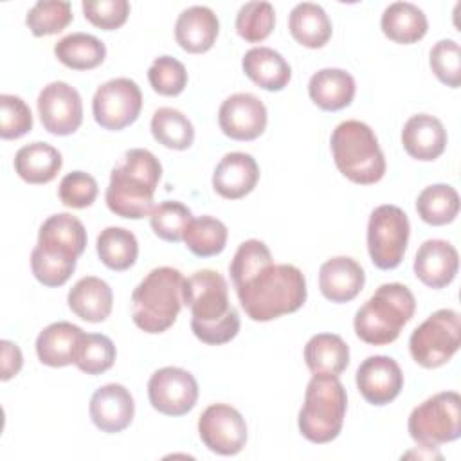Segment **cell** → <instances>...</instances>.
Segmentation results:
<instances>
[{"instance_id":"cell-41","label":"cell","mask_w":461,"mask_h":461,"mask_svg":"<svg viewBox=\"0 0 461 461\" xmlns=\"http://www.w3.org/2000/svg\"><path fill=\"white\" fill-rule=\"evenodd\" d=\"M148 81L160 95H178L187 85V70L176 58L160 56L155 58L148 68Z\"/></svg>"},{"instance_id":"cell-38","label":"cell","mask_w":461,"mask_h":461,"mask_svg":"<svg viewBox=\"0 0 461 461\" xmlns=\"http://www.w3.org/2000/svg\"><path fill=\"white\" fill-rule=\"evenodd\" d=\"M115 346L110 337L101 333H85L76 355V366L86 375H101L115 362Z\"/></svg>"},{"instance_id":"cell-8","label":"cell","mask_w":461,"mask_h":461,"mask_svg":"<svg viewBox=\"0 0 461 461\" xmlns=\"http://www.w3.org/2000/svg\"><path fill=\"white\" fill-rule=\"evenodd\" d=\"M348 396L339 376L313 375L299 411V432L312 443L333 441L344 425Z\"/></svg>"},{"instance_id":"cell-34","label":"cell","mask_w":461,"mask_h":461,"mask_svg":"<svg viewBox=\"0 0 461 461\" xmlns=\"http://www.w3.org/2000/svg\"><path fill=\"white\" fill-rule=\"evenodd\" d=\"M416 211L429 225H447L459 212V194L448 184H432L418 194Z\"/></svg>"},{"instance_id":"cell-30","label":"cell","mask_w":461,"mask_h":461,"mask_svg":"<svg viewBox=\"0 0 461 461\" xmlns=\"http://www.w3.org/2000/svg\"><path fill=\"white\" fill-rule=\"evenodd\" d=\"M380 27L389 40L409 45L427 34L429 22L418 5L411 2H393L384 9Z\"/></svg>"},{"instance_id":"cell-47","label":"cell","mask_w":461,"mask_h":461,"mask_svg":"<svg viewBox=\"0 0 461 461\" xmlns=\"http://www.w3.org/2000/svg\"><path fill=\"white\" fill-rule=\"evenodd\" d=\"M0 349H2V362H0V367H2V373H0V378L4 382L11 380L13 376H16L22 369V364H23V357H22V351L20 348L11 342V340H2L0 342Z\"/></svg>"},{"instance_id":"cell-36","label":"cell","mask_w":461,"mask_h":461,"mask_svg":"<svg viewBox=\"0 0 461 461\" xmlns=\"http://www.w3.org/2000/svg\"><path fill=\"white\" fill-rule=\"evenodd\" d=\"M227 236L229 232L221 220L212 216H200L189 221L182 240L194 256L211 258L225 249Z\"/></svg>"},{"instance_id":"cell-45","label":"cell","mask_w":461,"mask_h":461,"mask_svg":"<svg viewBox=\"0 0 461 461\" xmlns=\"http://www.w3.org/2000/svg\"><path fill=\"white\" fill-rule=\"evenodd\" d=\"M274 261L272 259V254L268 250V247L259 241V240H247L243 241L232 261H230V277H232V285H240L243 279H247L250 274H254L259 267H263L265 263H270Z\"/></svg>"},{"instance_id":"cell-24","label":"cell","mask_w":461,"mask_h":461,"mask_svg":"<svg viewBox=\"0 0 461 461\" xmlns=\"http://www.w3.org/2000/svg\"><path fill=\"white\" fill-rule=\"evenodd\" d=\"M83 330L72 322L58 321L43 328L36 339V355L49 367H65L76 362Z\"/></svg>"},{"instance_id":"cell-12","label":"cell","mask_w":461,"mask_h":461,"mask_svg":"<svg viewBox=\"0 0 461 461\" xmlns=\"http://www.w3.org/2000/svg\"><path fill=\"white\" fill-rule=\"evenodd\" d=\"M140 108V88L130 77H115L103 83L92 99V113L95 122L112 131H119L135 122Z\"/></svg>"},{"instance_id":"cell-16","label":"cell","mask_w":461,"mask_h":461,"mask_svg":"<svg viewBox=\"0 0 461 461\" xmlns=\"http://www.w3.org/2000/svg\"><path fill=\"white\" fill-rule=\"evenodd\" d=\"M267 108L259 97L238 92L227 97L218 112L221 131L234 140H254L267 128Z\"/></svg>"},{"instance_id":"cell-18","label":"cell","mask_w":461,"mask_h":461,"mask_svg":"<svg viewBox=\"0 0 461 461\" xmlns=\"http://www.w3.org/2000/svg\"><path fill=\"white\" fill-rule=\"evenodd\" d=\"M92 423L106 432L115 434L124 430L135 414V403L130 391L121 384H106L99 387L90 398Z\"/></svg>"},{"instance_id":"cell-5","label":"cell","mask_w":461,"mask_h":461,"mask_svg":"<svg viewBox=\"0 0 461 461\" xmlns=\"http://www.w3.org/2000/svg\"><path fill=\"white\" fill-rule=\"evenodd\" d=\"M416 299L402 283H385L357 310L355 333L371 346H385L398 339L402 328L412 319Z\"/></svg>"},{"instance_id":"cell-26","label":"cell","mask_w":461,"mask_h":461,"mask_svg":"<svg viewBox=\"0 0 461 461\" xmlns=\"http://www.w3.org/2000/svg\"><path fill=\"white\" fill-rule=\"evenodd\" d=\"M241 67L252 83L270 92L283 90L292 77L288 61L270 47H252L247 50Z\"/></svg>"},{"instance_id":"cell-35","label":"cell","mask_w":461,"mask_h":461,"mask_svg":"<svg viewBox=\"0 0 461 461\" xmlns=\"http://www.w3.org/2000/svg\"><path fill=\"white\" fill-rule=\"evenodd\" d=\"M153 139L169 149H187L194 140L191 121L176 108L162 106L151 117Z\"/></svg>"},{"instance_id":"cell-23","label":"cell","mask_w":461,"mask_h":461,"mask_svg":"<svg viewBox=\"0 0 461 461\" xmlns=\"http://www.w3.org/2000/svg\"><path fill=\"white\" fill-rule=\"evenodd\" d=\"M218 32V16L205 5H191L184 9L175 23L176 43L191 54L207 52L214 45Z\"/></svg>"},{"instance_id":"cell-28","label":"cell","mask_w":461,"mask_h":461,"mask_svg":"<svg viewBox=\"0 0 461 461\" xmlns=\"http://www.w3.org/2000/svg\"><path fill=\"white\" fill-rule=\"evenodd\" d=\"M63 166L61 153L47 142H31L14 155V171L27 184H47L56 178Z\"/></svg>"},{"instance_id":"cell-17","label":"cell","mask_w":461,"mask_h":461,"mask_svg":"<svg viewBox=\"0 0 461 461\" xmlns=\"http://www.w3.org/2000/svg\"><path fill=\"white\" fill-rule=\"evenodd\" d=\"M357 387L367 403L385 405L400 394L403 387V373L394 358L373 355L358 366Z\"/></svg>"},{"instance_id":"cell-44","label":"cell","mask_w":461,"mask_h":461,"mask_svg":"<svg viewBox=\"0 0 461 461\" xmlns=\"http://www.w3.org/2000/svg\"><path fill=\"white\" fill-rule=\"evenodd\" d=\"M97 182L85 171H70L59 182V200L70 209H85L97 198Z\"/></svg>"},{"instance_id":"cell-33","label":"cell","mask_w":461,"mask_h":461,"mask_svg":"<svg viewBox=\"0 0 461 461\" xmlns=\"http://www.w3.org/2000/svg\"><path fill=\"white\" fill-rule=\"evenodd\" d=\"M97 256L110 270H128L139 256V241L135 234L122 227H106L95 241Z\"/></svg>"},{"instance_id":"cell-6","label":"cell","mask_w":461,"mask_h":461,"mask_svg":"<svg viewBox=\"0 0 461 461\" xmlns=\"http://www.w3.org/2000/svg\"><path fill=\"white\" fill-rule=\"evenodd\" d=\"M184 276L173 267L153 268L131 294V319L146 333H162L176 321Z\"/></svg>"},{"instance_id":"cell-15","label":"cell","mask_w":461,"mask_h":461,"mask_svg":"<svg viewBox=\"0 0 461 461\" xmlns=\"http://www.w3.org/2000/svg\"><path fill=\"white\" fill-rule=\"evenodd\" d=\"M38 113L49 133L70 135L83 122L81 95L68 83L52 81L38 95Z\"/></svg>"},{"instance_id":"cell-20","label":"cell","mask_w":461,"mask_h":461,"mask_svg":"<svg viewBox=\"0 0 461 461\" xmlns=\"http://www.w3.org/2000/svg\"><path fill=\"white\" fill-rule=\"evenodd\" d=\"M259 180V166L252 155L232 151L223 155L212 173V189L227 200L249 194Z\"/></svg>"},{"instance_id":"cell-13","label":"cell","mask_w":461,"mask_h":461,"mask_svg":"<svg viewBox=\"0 0 461 461\" xmlns=\"http://www.w3.org/2000/svg\"><path fill=\"white\" fill-rule=\"evenodd\" d=\"M148 398L151 407L160 414L184 416L196 405L198 384L182 367H160L149 376Z\"/></svg>"},{"instance_id":"cell-9","label":"cell","mask_w":461,"mask_h":461,"mask_svg":"<svg viewBox=\"0 0 461 461\" xmlns=\"http://www.w3.org/2000/svg\"><path fill=\"white\" fill-rule=\"evenodd\" d=\"M409 436L421 448L454 441L461 436V396L456 391H443L412 409L407 421Z\"/></svg>"},{"instance_id":"cell-29","label":"cell","mask_w":461,"mask_h":461,"mask_svg":"<svg viewBox=\"0 0 461 461\" xmlns=\"http://www.w3.org/2000/svg\"><path fill=\"white\" fill-rule=\"evenodd\" d=\"M304 362L313 375L339 376L349 364V348L337 333H317L304 346Z\"/></svg>"},{"instance_id":"cell-43","label":"cell","mask_w":461,"mask_h":461,"mask_svg":"<svg viewBox=\"0 0 461 461\" xmlns=\"http://www.w3.org/2000/svg\"><path fill=\"white\" fill-rule=\"evenodd\" d=\"M429 63L443 85L450 88L461 85V49L454 40H439L434 43L429 54Z\"/></svg>"},{"instance_id":"cell-1","label":"cell","mask_w":461,"mask_h":461,"mask_svg":"<svg viewBox=\"0 0 461 461\" xmlns=\"http://www.w3.org/2000/svg\"><path fill=\"white\" fill-rule=\"evenodd\" d=\"M182 301L191 310V330L198 340L220 346L238 335L240 315L229 303V285L220 272L203 268L184 279Z\"/></svg>"},{"instance_id":"cell-19","label":"cell","mask_w":461,"mask_h":461,"mask_svg":"<svg viewBox=\"0 0 461 461\" xmlns=\"http://www.w3.org/2000/svg\"><path fill=\"white\" fill-rule=\"evenodd\" d=\"M414 274L429 288H445L459 268L456 247L445 240H427L420 245L414 258Z\"/></svg>"},{"instance_id":"cell-10","label":"cell","mask_w":461,"mask_h":461,"mask_svg":"<svg viewBox=\"0 0 461 461\" xmlns=\"http://www.w3.org/2000/svg\"><path fill=\"white\" fill-rule=\"evenodd\" d=\"M461 321L459 313L443 308L429 315L411 335L409 351L416 364L434 369L447 364L459 349Z\"/></svg>"},{"instance_id":"cell-25","label":"cell","mask_w":461,"mask_h":461,"mask_svg":"<svg viewBox=\"0 0 461 461\" xmlns=\"http://www.w3.org/2000/svg\"><path fill=\"white\" fill-rule=\"evenodd\" d=\"M68 308L86 322H103L112 313L113 294L106 281L95 276L81 277L68 292Z\"/></svg>"},{"instance_id":"cell-4","label":"cell","mask_w":461,"mask_h":461,"mask_svg":"<svg viewBox=\"0 0 461 461\" xmlns=\"http://www.w3.org/2000/svg\"><path fill=\"white\" fill-rule=\"evenodd\" d=\"M160 176L162 166L151 151L144 148L128 149L121 162L112 169L104 194L108 209L113 214L130 220L149 216Z\"/></svg>"},{"instance_id":"cell-11","label":"cell","mask_w":461,"mask_h":461,"mask_svg":"<svg viewBox=\"0 0 461 461\" xmlns=\"http://www.w3.org/2000/svg\"><path fill=\"white\" fill-rule=\"evenodd\" d=\"M409 218L398 205H378L367 221V250L375 267L396 268L409 241Z\"/></svg>"},{"instance_id":"cell-7","label":"cell","mask_w":461,"mask_h":461,"mask_svg":"<svg viewBox=\"0 0 461 461\" xmlns=\"http://www.w3.org/2000/svg\"><path fill=\"white\" fill-rule=\"evenodd\" d=\"M337 169L355 184L369 185L385 175V158L375 131L362 121H342L330 139Z\"/></svg>"},{"instance_id":"cell-46","label":"cell","mask_w":461,"mask_h":461,"mask_svg":"<svg viewBox=\"0 0 461 461\" xmlns=\"http://www.w3.org/2000/svg\"><path fill=\"white\" fill-rule=\"evenodd\" d=\"M85 18L104 31H115L128 20L130 4L126 0H85Z\"/></svg>"},{"instance_id":"cell-40","label":"cell","mask_w":461,"mask_h":461,"mask_svg":"<svg viewBox=\"0 0 461 461\" xmlns=\"http://www.w3.org/2000/svg\"><path fill=\"white\" fill-rule=\"evenodd\" d=\"M276 13L268 2H247L236 14V32L249 43H259L272 32Z\"/></svg>"},{"instance_id":"cell-39","label":"cell","mask_w":461,"mask_h":461,"mask_svg":"<svg viewBox=\"0 0 461 461\" xmlns=\"http://www.w3.org/2000/svg\"><path fill=\"white\" fill-rule=\"evenodd\" d=\"M193 220L191 209L185 207L182 202L167 200L158 205H153L149 212V225L155 232L164 241L176 243L184 238V230Z\"/></svg>"},{"instance_id":"cell-37","label":"cell","mask_w":461,"mask_h":461,"mask_svg":"<svg viewBox=\"0 0 461 461\" xmlns=\"http://www.w3.org/2000/svg\"><path fill=\"white\" fill-rule=\"evenodd\" d=\"M72 22L70 2L59 0H40L36 2L27 16L25 23L34 36H50L61 32Z\"/></svg>"},{"instance_id":"cell-2","label":"cell","mask_w":461,"mask_h":461,"mask_svg":"<svg viewBox=\"0 0 461 461\" xmlns=\"http://www.w3.org/2000/svg\"><path fill=\"white\" fill-rule=\"evenodd\" d=\"M234 288L245 313L258 322L294 313L306 301L303 272L286 263H265Z\"/></svg>"},{"instance_id":"cell-42","label":"cell","mask_w":461,"mask_h":461,"mask_svg":"<svg viewBox=\"0 0 461 461\" xmlns=\"http://www.w3.org/2000/svg\"><path fill=\"white\" fill-rule=\"evenodd\" d=\"M32 130V113L29 104L11 94L0 95V137L5 140L20 139Z\"/></svg>"},{"instance_id":"cell-31","label":"cell","mask_w":461,"mask_h":461,"mask_svg":"<svg viewBox=\"0 0 461 461\" xmlns=\"http://www.w3.org/2000/svg\"><path fill=\"white\" fill-rule=\"evenodd\" d=\"M288 29L294 40L308 49L324 47L333 31L326 11L313 2H301L290 11Z\"/></svg>"},{"instance_id":"cell-27","label":"cell","mask_w":461,"mask_h":461,"mask_svg":"<svg viewBox=\"0 0 461 461\" xmlns=\"http://www.w3.org/2000/svg\"><path fill=\"white\" fill-rule=\"evenodd\" d=\"M355 79L342 68H322L310 77V99L326 112H337L351 104L355 97Z\"/></svg>"},{"instance_id":"cell-22","label":"cell","mask_w":461,"mask_h":461,"mask_svg":"<svg viewBox=\"0 0 461 461\" xmlns=\"http://www.w3.org/2000/svg\"><path fill=\"white\" fill-rule=\"evenodd\" d=\"M403 149L416 160H434L447 148V130L443 122L429 113H416L403 124Z\"/></svg>"},{"instance_id":"cell-21","label":"cell","mask_w":461,"mask_h":461,"mask_svg":"<svg viewBox=\"0 0 461 461\" xmlns=\"http://www.w3.org/2000/svg\"><path fill=\"white\" fill-rule=\"evenodd\" d=\"M366 274L360 263L348 256H335L321 265L319 288L331 303H348L364 288Z\"/></svg>"},{"instance_id":"cell-32","label":"cell","mask_w":461,"mask_h":461,"mask_svg":"<svg viewBox=\"0 0 461 461\" xmlns=\"http://www.w3.org/2000/svg\"><path fill=\"white\" fill-rule=\"evenodd\" d=\"M54 56L72 70H92L104 61L106 47L94 34L72 32L54 45Z\"/></svg>"},{"instance_id":"cell-14","label":"cell","mask_w":461,"mask_h":461,"mask_svg":"<svg viewBox=\"0 0 461 461\" xmlns=\"http://www.w3.org/2000/svg\"><path fill=\"white\" fill-rule=\"evenodd\" d=\"M198 436L211 452L234 456L247 443V423L234 407L212 403L198 418Z\"/></svg>"},{"instance_id":"cell-3","label":"cell","mask_w":461,"mask_h":461,"mask_svg":"<svg viewBox=\"0 0 461 461\" xmlns=\"http://www.w3.org/2000/svg\"><path fill=\"white\" fill-rule=\"evenodd\" d=\"M86 230L81 220L68 212L49 216L38 232V243L31 252L34 277L49 288L61 286L72 276L77 258L85 252Z\"/></svg>"}]
</instances>
